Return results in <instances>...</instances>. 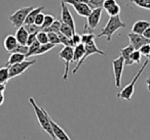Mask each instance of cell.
<instances>
[{
  "label": "cell",
  "mask_w": 150,
  "mask_h": 140,
  "mask_svg": "<svg viewBox=\"0 0 150 140\" xmlns=\"http://www.w3.org/2000/svg\"><path fill=\"white\" fill-rule=\"evenodd\" d=\"M101 15H102V8L93 9L91 15L88 17V21H86V24L83 28L84 33H91L93 30H95L98 27L101 20Z\"/></svg>",
  "instance_id": "obj_8"
},
{
  "label": "cell",
  "mask_w": 150,
  "mask_h": 140,
  "mask_svg": "<svg viewBox=\"0 0 150 140\" xmlns=\"http://www.w3.org/2000/svg\"><path fill=\"white\" fill-rule=\"evenodd\" d=\"M147 57H148V60H150V54H149V55H148V56H147Z\"/></svg>",
  "instance_id": "obj_47"
},
{
  "label": "cell",
  "mask_w": 150,
  "mask_h": 140,
  "mask_svg": "<svg viewBox=\"0 0 150 140\" xmlns=\"http://www.w3.org/2000/svg\"><path fill=\"white\" fill-rule=\"evenodd\" d=\"M50 126H52V132H54V135L56 137V139L58 140H71L70 137L68 136V134L64 131L61 126H59L58 124L54 121H52V119L50 117Z\"/></svg>",
  "instance_id": "obj_12"
},
{
  "label": "cell",
  "mask_w": 150,
  "mask_h": 140,
  "mask_svg": "<svg viewBox=\"0 0 150 140\" xmlns=\"http://www.w3.org/2000/svg\"><path fill=\"white\" fill-rule=\"evenodd\" d=\"M142 35H143L146 39H150V27L147 28V29L143 32V34H142Z\"/></svg>",
  "instance_id": "obj_43"
},
{
  "label": "cell",
  "mask_w": 150,
  "mask_h": 140,
  "mask_svg": "<svg viewBox=\"0 0 150 140\" xmlns=\"http://www.w3.org/2000/svg\"><path fill=\"white\" fill-rule=\"evenodd\" d=\"M34 64H36V60H24V62H20V64H16L13 66H8V73H9V79H13L15 77H18L20 75H22L23 73L26 72V70L30 68L31 66H33Z\"/></svg>",
  "instance_id": "obj_7"
},
{
  "label": "cell",
  "mask_w": 150,
  "mask_h": 140,
  "mask_svg": "<svg viewBox=\"0 0 150 140\" xmlns=\"http://www.w3.org/2000/svg\"><path fill=\"white\" fill-rule=\"evenodd\" d=\"M116 0H105L104 3H103V9H105V10H107L108 8H110L111 6H113L114 4H116Z\"/></svg>",
  "instance_id": "obj_41"
},
{
  "label": "cell",
  "mask_w": 150,
  "mask_h": 140,
  "mask_svg": "<svg viewBox=\"0 0 150 140\" xmlns=\"http://www.w3.org/2000/svg\"><path fill=\"white\" fill-rule=\"evenodd\" d=\"M60 28H61V22L58 20H54V22L48 28H45L42 31L45 32V33H57L58 34L60 32Z\"/></svg>",
  "instance_id": "obj_21"
},
{
  "label": "cell",
  "mask_w": 150,
  "mask_h": 140,
  "mask_svg": "<svg viewBox=\"0 0 150 140\" xmlns=\"http://www.w3.org/2000/svg\"><path fill=\"white\" fill-rule=\"evenodd\" d=\"M29 103L31 104L32 108H33L34 113H35V116L37 118V121L39 123L40 127L42 128V130L46 132L48 135L50 136L52 140H56V137L54 135V132H52V126H50V117L48 113L43 108V107H40L39 105L36 103V101L34 100L33 97H30L29 98Z\"/></svg>",
  "instance_id": "obj_1"
},
{
  "label": "cell",
  "mask_w": 150,
  "mask_h": 140,
  "mask_svg": "<svg viewBox=\"0 0 150 140\" xmlns=\"http://www.w3.org/2000/svg\"><path fill=\"white\" fill-rule=\"evenodd\" d=\"M28 49H29V47H28L27 45H21V44H18V46L15 48V50H13V52H16V53H21V54L26 55L27 52H28Z\"/></svg>",
  "instance_id": "obj_35"
},
{
  "label": "cell",
  "mask_w": 150,
  "mask_h": 140,
  "mask_svg": "<svg viewBox=\"0 0 150 140\" xmlns=\"http://www.w3.org/2000/svg\"><path fill=\"white\" fill-rule=\"evenodd\" d=\"M25 60H26V55H24V54L11 52V54L9 55L8 60H7L6 66H13V64H20V62H24Z\"/></svg>",
  "instance_id": "obj_20"
},
{
  "label": "cell",
  "mask_w": 150,
  "mask_h": 140,
  "mask_svg": "<svg viewBox=\"0 0 150 140\" xmlns=\"http://www.w3.org/2000/svg\"><path fill=\"white\" fill-rule=\"evenodd\" d=\"M43 21H44V13H40L36 15V19H35V21H34V24H35L36 26H38V27L41 28L42 24H43Z\"/></svg>",
  "instance_id": "obj_39"
},
{
  "label": "cell",
  "mask_w": 150,
  "mask_h": 140,
  "mask_svg": "<svg viewBox=\"0 0 150 140\" xmlns=\"http://www.w3.org/2000/svg\"><path fill=\"white\" fill-rule=\"evenodd\" d=\"M134 50L135 49H134V47L131 44L125 46V47H123L122 49L120 50V56L123 58L125 64H127V66H132V64H133V62H132V60H131V55Z\"/></svg>",
  "instance_id": "obj_16"
},
{
  "label": "cell",
  "mask_w": 150,
  "mask_h": 140,
  "mask_svg": "<svg viewBox=\"0 0 150 140\" xmlns=\"http://www.w3.org/2000/svg\"><path fill=\"white\" fill-rule=\"evenodd\" d=\"M80 37H81V43L83 45L95 41V34L93 32H91V33H83Z\"/></svg>",
  "instance_id": "obj_26"
},
{
  "label": "cell",
  "mask_w": 150,
  "mask_h": 140,
  "mask_svg": "<svg viewBox=\"0 0 150 140\" xmlns=\"http://www.w3.org/2000/svg\"><path fill=\"white\" fill-rule=\"evenodd\" d=\"M65 3L66 5H76L78 3H88V0H61Z\"/></svg>",
  "instance_id": "obj_37"
},
{
  "label": "cell",
  "mask_w": 150,
  "mask_h": 140,
  "mask_svg": "<svg viewBox=\"0 0 150 140\" xmlns=\"http://www.w3.org/2000/svg\"><path fill=\"white\" fill-rule=\"evenodd\" d=\"M125 24L121 21L120 15H115V17H109V20L107 22L106 26L103 28L102 32L97 35L98 38L101 37H106L107 41L110 42L112 39V36L117 30L121 29V28H125Z\"/></svg>",
  "instance_id": "obj_2"
},
{
  "label": "cell",
  "mask_w": 150,
  "mask_h": 140,
  "mask_svg": "<svg viewBox=\"0 0 150 140\" xmlns=\"http://www.w3.org/2000/svg\"><path fill=\"white\" fill-rule=\"evenodd\" d=\"M61 20H62V23L68 25L69 27L72 29L73 32H76L75 30V22L73 19L72 15H71L70 10H69L68 6L65 4L63 1H61Z\"/></svg>",
  "instance_id": "obj_10"
},
{
  "label": "cell",
  "mask_w": 150,
  "mask_h": 140,
  "mask_svg": "<svg viewBox=\"0 0 150 140\" xmlns=\"http://www.w3.org/2000/svg\"><path fill=\"white\" fill-rule=\"evenodd\" d=\"M60 33L63 34L64 36H66L67 38H71V37H72L73 34L76 33V32H73L72 29H71V28L69 27L68 25H66V24H64V23H62V22H61Z\"/></svg>",
  "instance_id": "obj_23"
},
{
  "label": "cell",
  "mask_w": 150,
  "mask_h": 140,
  "mask_svg": "<svg viewBox=\"0 0 150 140\" xmlns=\"http://www.w3.org/2000/svg\"><path fill=\"white\" fill-rule=\"evenodd\" d=\"M73 8L77 13V15L79 17H83V18H88L93 10L90 5H88V3H78L76 5H73Z\"/></svg>",
  "instance_id": "obj_13"
},
{
  "label": "cell",
  "mask_w": 150,
  "mask_h": 140,
  "mask_svg": "<svg viewBox=\"0 0 150 140\" xmlns=\"http://www.w3.org/2000/svg\"><path fill=\"white\" fill-rule=\"evenodd\" d=\"M58 35H59V38H60L61 44H63L64 46H70V47H74V45H73V42H72V39H71V38H67L66 36H64L63 34H61L60 32L58 33Z\"/></svg>",
  "instance_id": "obj_30"
},
{
  "label": "cell",
  "mask_w": 150,
  "mask_h": 140,
  "mask_svg": "<svg viewBox=\"0 0 150 140\" xmlns=\"http://www.w3.org/2000/svg\"><path fill=\"white\" fill-rule=\"evenodd\" d=\"M84 54V45L82 43L76 45L73 48V60L72 62H76L77 64L80 60L82 58Z\"/></svg>",
  "instance_id": "obj_19"
},
{
  "label": "cell",
  "mask_w": 150,
  "mask_h": 140,
  "mask_svg": "<svg viewBox=\"0 0 150 140\" xmlns=\"http://www.w3.org/2000/svg\"><path fill=\"white\" fill-rule=\"evenodd\" d=\"M120 10H121L120 6H119L118 3H116V4H114L113 6H111L110 8H108L105 11H106L107 15H108L109 17H115V15H119Z\"/></svg>",
  "instance_id": "obj_27"
},
{
  "label": "cell",
  "mask_w": 150,
  "mask_h": 140,
  "mask_svg": "<svg viewBox=\"0 0 150 140\" xmlns=\"http://www.w3.org/2000/svg\"><path fill=\"white\" fill-rule=\"evenodd\" d=\"M34 8V6H26V7H21L18 9L16 13H13V15L9 17V21L11 22L13 27L20 28L22 26H24L25 20L27 18L28 13Z\"/></svg>",
  "instance_id": "obj_5"
},
{
  "label": "cell",
  "mask_w": 150,
  "mask_h": 140,
  "mask_svg": "<svg viewBox=\"0 0 150 140\" xmlns=\"http://www.w3.org/2000/svg\"><path fill=\"white\" fill-rule=\"evenodd\" d=\"M148 64H149V60H145V62H143L142 66L140 68V70L138 71L136 76L134 77L132 82L129 83V85H127L125 88L121 89L120 92L117 93V97H118V98H121V99H123V100H127V101H131L132 96H133V94H134V90H135L136 83L138 82V80H139V78L141 77V75L143 74V72L145 71V69H146V66H148Z\"/></svg>",
  "instance_id": "obj_3"
},
{
  "label": "cell",
  "mask_w": 150,
  "mask_h": 140,
  "mask_svg": "<svg viewBox=\"0 0 150 140\" xmlns=\"http://www.w3.org/2000/svg\"><path fill=\"white\" fill-rule=\"evenodd\" d=\"M9 80V73L8 66H2L0 68V85L6 84V82Z\"/></svg>",
  "instance_id": "obj_22"
},
{
  "label": "cell",
  "mask_w": 150,
  "mask_h": 140,
  "mask_svg": "<svg viewBox=\"0 0 150 140\" xmlns=\"http://www.w3.org/2000/svg\"><path fill=\"white\" fill-rule=\"evenodd\" d=\"M28 36H29V34L25 30L24 26L18 28L17 32H16V39H17L18 43L21 44V45H26L28 40Z\"/></svg>",
  "instance_id": "obj_17"
},
{
  "label": "cell",
  "mask_w": 150,
  "mask_h": 140,
  "mask_svg": "<svg viewBox=\"0 0 150 140\" xmlns=\"http://www.w3.org/2000/svg\"><path fill=\"white\" fill-rule=\"evenodd\" d=\"M104 1L105 0H88V5H90L92 9L102 8Z\"/></svg>",
  "instance_id": "obj_33"
},
{
  "label": "cell",
  "mask_w": 150,
  "mask_h": 140,
  "mask_svg": "<svg viewBox=\"0 0 150 140\" xmlns=\"http://www.w3.org/2000/svg\"><path fill=\"white\" fill-rule=\"evenodd\" d=\"M149 27H150V23L148 21H143V20H141V21H137L133 25V27H132V33L142 35L143 32Z\"/></svg>",
  "instance_id": "obj_14"
},
{
  "label": "cell",
  "mask_w": 150,
  "mask_h": 140,
  "mask_svg": "<svg viewBox=\"0 0 150 140\" xmlns=\"http://www.w3.org/2000/svg\"><path fill=\"white\" fill-rule=\"evenodd\" d=\"M140 53L143 56H148L150 54V44H145L139 49Z\"/></svg>",
  "instance_id": "obj_38"
},
{
  "label": "cell",
  "mask_w": 150,
  "mask_h": 140,
  "mask_svg": "<svg viewBox=\"0 0 150 140\" xmlns=\"http://www.w3.org/2000/svg\"><path fill=\"white\" fill-rule=\"evenodd\" d=\"M131 1L134 3V4L137 5V6L141 7V8H144V9H147V10H150V6H148V5L146 4L145 0H131Z\"/></svg>",
  "instance_id": "obj_36"
},
{
  "label": "cell",
  "mask_w": 150,
  "mask_h": 140,
  "mask_svg": "<svg viewBox=\"0 0 150 140\" xmlns=\"http://www.w3.org/2000/svg\"><path fill=\"white\" fill-rule=\"evenodd\" d=\"M47 36H48V43H52L54 45L61 44L60 38H59V35L57 33H47Z\"/></svg>",
  "instance_id": "obj_31"
},
{
  "label": "cell",
  "mask_w": 150,
  "mask_h": 140,
  "mask_svg": "<svg viewBox=\"0 0 150 140\" xmlns=\"http://www.w3.org/2000/svg\"><path fill=\"white\" fill-rule=\"evenodd\" d=\"M18 41L16 39V36L13 35H7L5 37L4 41H3V46H4V49L7 52H13L15 50V48L18 46Z\"/></svg>",
  "instance_id": "obj_15"
},
{
  "label": "cell",
  "mask_w": 150,
  "mask_h": 140,
  "mask_svg": "<svg viewBox=\"0 0 150 140\" xmlns=\"http://www.w3.org/2000/svg\"><path fill=\"white\" fill-rule=\"evenodd\" d=\"M129 40V44L134 47L135 50H139L145 44H150V39H146L143 35H139V34L135 33H129L127 35Z\"/></svg>",
  "instance_id": "obj_11"
},
{
  "label": "cell",
  "mask_w": 150,
  "mask_h": 140,
  "mask_svg": "<svg viewBox=\"0 0 150 140\" xmlns=\"http://www.w3.org/2000/svg\"><path fill=\"white\" fill-rule=\"evenodd\" d=\"M146 84H147V90L150 91V76L146 78Z\"/></svg>",
  "instance_id": "obj_44"
},
{
  "label": "cell",
  "mask_w": 150,
  "mask_h": 140,
  "mask_svg": "<svg viewBox=\"0 0 150 140\" xmlns=\"http://www.w3.org/2000/svg\"><path fill=\"white\" fill-rule=\"evenodd\" d=\"M59 57L62 60H64V66H65V71L64 74H63L62 79L63 80H67L68 78V74H69V66H70V62H72L73 60V47L70 46H64L62 48V50L59 53Z\"/></svg>",
  "instance_id": "obj_6"
},
{
  "label": "cell",
  "mask_w": 150,
  "mask_h": 140,
  "mask_svg": "<svg viewBox=\"0 0 150 140\" xmlns=\"http://www.w3.org/2000/svg\"><path fill=\"white\" fill-rule=\"evenodd\" d=\"M54 44L52 43H46V44H42V45H40L39 49L37 50V52H36L35 55H41V54H44L46 53V52H48L50 50H52V48H54Z\"/></svg>",
  "instance_id": "obj_25"
},
{
  "label": "cell",
  "mask_w": 150,
  "mask_h": 140,
  "mask_svg": "<svg viewBox=\"0 0 150 140\" xmlns=\"http://www.w3.org/2000/svg\"><path fill=\"white\" fill-rule=\"evenodd\" d=\"M141 58H142V54L140 53L139 50H134L131 55V60L133 62V64H139L141 62Z\"/></svg>",
  "instance_id": "obj_34"
},
{
  "label": "cell",
  "mask_w": 150,
  "mask_h": 140,
  "mask_svg": "<svg viewBox=\"0 0 150 140\" xmlns=\"http://www.w3.org/2000/svg\"><path fill=\"white\" fill-rule=\"evenodd\" d=\"M5 91V84H1L0 85V93H4Z\"/></svg>",
  "instance_id": "obj_45"
},
{
  "label": "cell",
  "mask_w": 150,
  "mask_h": 140,
  "mask_svg": "<svg viewBox=\"0 0 150 140\" xmlns=\"http://www.w3.org/2000/svg\"><path fill=\"white\" fill-rule=\"evenodd\" d=\"M93 54H100V55H103V56L105 55V52L102 51L101 49H99V47L97 46V44L95 41L84 45V54H83V56H82L81 60L76 64L75 68L73 69L72 74H76V73L78 72V70L80 69V66H81L82 64H83V62H86V58H88L91 55H93Z\"/></svg>",
  "instance_id": "obj_4"
},
{
  "label": "cell",
  "mask_w": 150,
  "mask_h": 140,
  "mask_svg": "<svg viewBox=\"0 0 150 140\" xmlns=\"http://www.w3.org/2000/svg\"><path fill=\"white\" fill-rule=\"evenodd\" d=\"M145 2H146V4H147L148 6H150V0H145Z\"/></svg>",
  "instance_id": "obj_46"
},
{
  "label": "cell",
  "mask_w": 150,
  "mask_h": 140,
  "mask_svg": "<svg viewBox=\"0 0 150 140\" xmlns=\"http://www.w3.org/2000/svg\"><path fill=\"white\" fill-rule=\"evenodd\" d=\"M36 40H37V41L39 42L40 45H42V44L48 43V36H47V33H45V32H43V31L38 32L37 35H36Z\"/></svg>",
  "instance_id": "obj_28"
},
{
  "label": "cell",
  "mask_w": 150,
  "mask_h": 140,
  "mask_svg": "<svg viewBox=\"0 0 150 140\" xmlns=\"http://www.w3.org/2000/svg\"><path fill=\"white\" fill-rule=\"evenodd\" d=\"M36 35H37V34H29L26 45H27V46H30L32 43H34V42L36 41Z\"/></svg>",
  "instance_id": "obj_42"
},
{
  "label": "cell",
  "mask_w": 150,
  "mask_h": 140,
  "mask_svg": "<svg viewBox=\"0 0 150 140\" xmlns=\"http://www.w3.org/2000/svg\"><path fill=\"white\" fill-rule=\"evenodd\" d=\"M71 39H72V42H73V45H74V47L76 45H78V44L81 43V37H80L79 34L77 33H74L72 35V37H71Z\"/></svg>",
  "instance_id": "obj_40"
},
{
  "label": "cell",
  "mask_w": 150,
  "mask_h": 140,
  "mask_svg": "<svg viewBox=\"0 0 150 140\" xmlns=\"http://www.w3.org/2000/svg\"><path fill=\"white\" fill-rule=\"evenodd\" d=\"M28 47H29V49H28V52H27V54H26V58L30 57V56L35 55L36 52H37V50L39 49V47H40V43L36 40L34 43H32L31 45L28 46Z\"/></svg>",
  "instance_id": "obj_24"
},
{
  "label": "cell",
  "mask_w": 150,
  "mask_h": 140,
  "mask_svg": "<svg viewBox=\"0 0 150 140\" xmlns=\"http://www.w3.org/2000/svg\"><path fill=\"white\" fill-rule=\"evenodd\" d=\"M25 30L28 32V34H37L38 32L42 31V29L38 26H36L35 24H31V25H24Z\"/></svg>",
  "instance_id": "obj_29"
},
{
  "label": "cell",
  "mask_w": 150,
  "mask_h": 140,
  "mask_svg": "<svg viewBox=\"0 0 150 140\" xmlns=\"http://www.w3.org/2000/svg\"><path fill=\"white\" fill-rule=\"evenodd\" d=\"M44 9V6H38V7H34L29 13H28L27 18L25 20V23L24 25H31V24H34V21L36 19V15L38 13H42V10Z\"/></svg>",
  "instance_id": "obj_18"
},
{
  "label": "cell",
  "mask_w": 150,
  "mask_h": 140,
  "mask_svg": "<svg viewBox=\"0 0 150 140\" xmlns=\"http://www.w3.org/2000/svg\"><path fill=\"white\" fill-rule=\"evenodd\" d=\"M54 22V18L50 15H44V21H43V24L41 26V29H45V28H48L52 23Z\"/></svg>",
  "instance_id": "obj_32"
},
{
  "label": "cell",
  "mask_w": 150,
  "mask_h": 140,
  "mask_svg": "<svg viewBox=\"0 0 150 140\" xmlns=\"http://www.w3.org/2000/svg\"><path fill=\"white\" fill-rule=\"evenodd\" d=\"M113 74H114V82L116 88H120L121 85V77H122L123 68H125V60L121 56L112 60Z\"/></svg>",
  "instance_id": "obj_9"
}]
</instances>
